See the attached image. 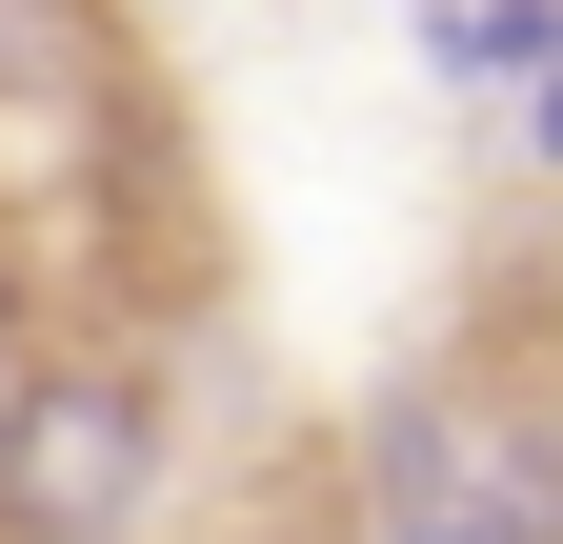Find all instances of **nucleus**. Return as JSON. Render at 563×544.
<instances>
[{
  "mask_svg": "<svg viewBox=\"0 0 563 544\" xmlns=\"http://www.w3.org/2000/svg\"><path fill=\"white\" fill-rule=\"evenodd\" d=\"M181 464V383L141 344H41L0 383V544H121Z\"/></svg>",
  "mask_w": 563,
  "mask_h": 544,
  "instance_id": "f257e3e1",
  "label": "nucleus"
},
{
  "mask_svg": "<svg viewBox=\"0 0 563 544\" xmlns=\"http://www.w3.org/2000/svg\"><path fill=\"white\" fill-rule=\"evenodd\" d=\"M422 61H443L463 101H543V61H563V0H422Z\"/></svg>",
  "mask_w": 563,
  "mask_h": 544,
  "instance_id": "20e7f679",
  "label": "nucleus"
},
{
  "mask_svg": "<svg viewBox=\"0 0 563 544\" xmlns=\"http://www.w3.org/2000/svg\"><path fill=\"white\" fill-rule=\"evenodd\" d=\"M523 142H543V162H563V61H543V101H523Z\"/></svg>",
  "mask_w": 563,
  "mask_h": 544,
  "instance_id": "39448f33",
  "label": "nucleus"
},
{
  "mask_svg": "<svg viewBox=\"0 0 563 544\" xmlns=\"http://www.w3.org/2000/svg\"><path fill=\"white\" fill-rule=\"evenodd\" d=\"M0 101L121 121V41H101V0H0Z\"/></svg>",
  "mask_w": 563,
  "mask_h": 544,
  "instance_id": "7ed1b4c3",
  "label": "nucleus"
},
{
  "mask_svg": "<svg viewBox=\"0 0 563 544\" xmlns=\"http://www.w3.org/2000/svg\"><path fill=\"white\" fill-rule=\"evenodd\" d=\"M363 504H383V544H463V504H483V403L402 383L383 424H363Z\"/></svg>",
  "mask_w": 563,
  "mask_h": 544,
  "instance_id": "f03ea898",
  "label": "nucleus"
}]
</instances>
